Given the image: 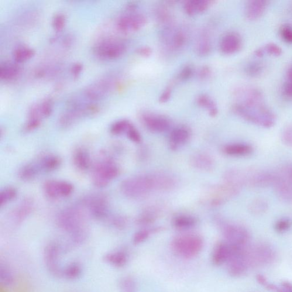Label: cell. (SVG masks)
Segmentation results:
<instances>
[{
	"mask_svg": "<svg viewBox=\"0 0 292 292\" xmlns=\"http://www.w3.org/2000/svg\"><path fill=\"white\" fill-rule=\"evenodd\" d=\"M288 80L292 81V65L291 67L288 69L287 73Z\"/></svg>",
	"mask_w": 292,
	"mask_h": 292,
	"instance_id": "6125c7cd",
	"label": "cell"
},
{
	"mask_svg": "<svg viewBox=\"0 0 292 292\" xmlns=\"http://www.w3.org/2000/svg\"><path fill=\"white\" fill-rule=\"evenodd\" d=\"M281 36L286 42L292 44V26L284 25L281 29Z\"/></svg>",
	"mask_w": 292,
	"mask_h": 292,
	"instance_id": "681fc988",
	"label": "cell"
},
{
	"mask_svg": "<svg viewBox=\"0 0 292 292\" xmlns=\"http://www.w3.org/2000/svg\"><path fill=\"white\" fill-rule=\"evenodd\" d=\"M159 213V209L157 208H148L137 219V223L140 225H149L156 221Z\"/></svg>",
	"mask_w": 292,
	"mask_h": 292,
	"instance_id": "1f68e13d",
	"label": "cell"
},
{
	"mask_svg": "<svg viewBox=\"0 0 292 292\" xmlns=\"http://www.w3.org/2000/svg\"><path fill=\"white\" fill-rule=\"evenodd\" d=\"M191 133L186 126H178L172 130L169 135V145L171 149L177 150L190 139Z\"/></svg>",
	"mask_w": 292,
	"mask_h": 292,
	"instance_id": "d6986e66",
	"label": "cell"
},
{
	"mask_svg": "<svg viewBox=\"0 0 292 292\" xmlns=\"http://www.w3.org/2000/svg\"><path fill=\"white\" fill-rule=\"evenodd\" d=\"M66 17L63 13L56 14L52 20V26L53 28L59 32L63 29L66 23Z\"/></svg>",
	"mask_w": 292,
	"mask_h": 292,
	"instance_id": "f6af8a7d",
	"label": "cell"
},
{
	"mask_svg": "<svg viewBox=\"0 0 292 292\" xmlns=\"http://www.w3.org/2000/svg\"><path fill=\"white\" fill-rule=\"evenodd\" d=\"M34 207V202L32 198L24 199L18 205L13 214L14 221L16 225H20L28 217Z\"/></svg>",
	"mask_w": 292,
	"mask_h": 292,
	"instance_id": "603a6c76",
	"label": "cell"
},
{
	"mask_svg": "<svg viewBox=\"0 0 292 292\" xmlns=\"http://www.w3.org/2000/svg\"><path fill=\"white\" fill-rule=\"evenodd\" d=\"M212 45L211 41L207 38H202L198 44L197 51L199 56L204 57L211 53Z\"/></svg>",
	"mask_w": 292,
	"mask_h": 292,
	"instance_id": "b9f144b4",
	"label": "cell"
},
{
	"mask_svg": "<svg viewBox=\"0 0 292 292\" xmlns=\"http://www.w3.org/2000/svg\"><path fill=\"white\" fill-rule=\"evenodd\" d=\"M187 37L183 31L177 30L171 34L170 41L171 46L175 50L181 49L187 42Z\"/></svg>",
	"mask_w": 292,
	"mask_h": 292,
	"instance_id": "e575fe53",
	"label": "cell"
},
{
	"mask_svg": "<svg viewBox=\"0 0 292 292\" xmlns=\"http://www.w3.org/2000/svg\"><path fill=\"white\" fill-rule=\"evenodd\" d=\"M85 218V212L81 206L65 208L57 216L58 226L69 234L71 242L75 245H81L87 238Z\"/></svg>",
	"mask_w": 292,
	"mask_h": 292,
	"instance_id": "7a4b0ae2",
	"label": "cell"
},
{
	"mask_svg": "<svg viewBox=\"0 0 292 292\" xmlns=\"http://www.w3.org/2000/svg\"><path fill=\"white\" fill-rule=\"evenodd\" d=\"M223 235L226 243L234 246L247 247L250 239L248 230L236 225H225L223 228Z\"/></svg>",
	"mask_w": 292,
	"mask_h": 292,
	"instance_id": "7c38bea8",
	"label": "cell"
},
{
	"mask_svg": "<svg viewBox=\"0 0 292 292\" xmlns=\"http://www.w3.org/2000/svg\"><path fill=\"white\" fill-rule=\"evenodd\" d=\"M82 267L80 264L73 262L65 267L63 277L68 280L77 279L81 276Z\"/></svg>",
	"mask_w": 292,
	"mask_h": 292,
	"instance_id": "836d02e7",
	"label": "cell"
},
{
	"mask_svg": "<svg viewBox=\"0 0 292 292\" xmlns=\"http://www.w3.org/2000/svg\"><path fill=\"white\" fill-rule=\"evenodd\" d=\"M43 173L39 159L23 165L19 171V177L23 181L34 180L40 174Z\"/></svg>",
	"mask_w": 292,
	"mask_h": 292,
	"instance_id": "44dd1931",
	"label": "cell"
},
{
	"mask_svg": "<svg viewBox=\"0 0 292 292\" xmlns=\"http://www.w3.org/2000/svg\"><path fill=\"white\" fill-rule=\"evenodd\" d=\"M173 225L178 229L188 230L197 225V221L194 216L189 215H180L173 219Z\"/></svg>",
	"mask_w": 292,
	"mask_h": 292,
	"instance_id": "4dcf8cb0",
	"label": "cell"
},
{
	"mask_svg": "<svg viewBox=\"0 0 292 292\" xmlns=\"http://www.w3.org/2000/svg\"><path fill=\"white\" fill-rule=\"evenodd\" d=\"M43 190L48 198L56 200L69 197L73 192L74 187L67 181L49 180L45 182Z\"/></svg>",
	"mask_w": 292,
	"mask_h": 292,
	"instance_id": "4fadbf2b",
	"label": "cell"
},
{
	"mask_svg": "<svg viewBox=\"0 0 292 292\" xmlns=\"http://www.w3.org/2000/svg\"><path fill=\"white\" fill-rule=\"evenodd\" d=\"M242 40L238 34L229 33L222 37L220 43V49L222 53L231 55L238 52L241 49Z\"/></svg>",
	"mask_w": 292,
	"mask_h": 292,
	"instance_id": "e0dca14e",
	"label": "cell"
},
{
	"mask_svg": "<svg viewBox=\"0 0 292 292\" xmlns=\"http://www.w3.org/2000/svg\"><path fill=\"white\" fill-rule=\"evenodd\" d=\"M256 280L257 282L265 287L268 283H269V281H267L266 278L261 274H257L256 276Z\"/></svg>",
	"mask_w": 292,
	"mask_h": 292,
	"instance_id": "94428289",
	"label": "cell"
},
{
	"mask_svg": "<svg viewBox=\"0 0 292 292\" xmlns=\"http://www.w3.org/2000/svg\"><path fill=\"white\" fill-rule=\"evenodd\" d=\"M132 123L129 120L120 119L113 123L110 128V132L114 135H120L126 134Z\"/></svg>",
	"mask_w": 292,
	"mask_h": 292,
	"instance_id": "d590c367",
	"label": "cell"
},
{
	"mask_svg": "<svg viewBox=\"0 0 292 292\" xmlns=\"http://www.w3.org/2000/svg\"><path fill=\"white\" fill-rule=\"evenodd\" d=\"M98 111V106L91 103L88 104L75 103L70 109L61 115L58 119V126L62 129L69 128L82 119L97 114Z\"/></svg>",
	"mask_w": 292,
	"mask_h": 292,
	"instance_id": "8992f818",
	"label": "cell"
},
{
	"mask_svg": "<svg viewBox=\"0 0 292 292\" xmlns=\"http://www.w3.org/2000/svg\"><path fill=\"white\" fill-rule=\"evenodd\" d=\"M110 223L114 226V227L118 229H122L125 227L126 222L125 219L122 217V216H113L110 219Z\"/></svg>",
	"mask_w": 292,
	"mask_h": 292,
	"instance_id": "f907efd6",
	"label": "cell"
},
{
	"mask_svg": "<svg viewBox=\"0 0 292 292\" xmlns=\"http://www.w3.org/2000/svg\"><path fill=\"white\" fill-rule=\"evenodd\" d=\"M0 278L2 284L5 286H10L14 283V276L12 270L5 264H1L0 267Z\"/></svg>",
	"mask_w": 292,
	"mask_h": 292,
	"instance_id": "f35d334b",
	"label": "cell"
},
{
	"mask_svg": "<svg viewBox=\"0 0 292 292\" xmlns=\"http://www.w3.org/2000/svg\"><path fill=\"white\" fill-rule=\"evenodd\" d=\"M119 168L112 157L103 156L96 161L92 167V183L98 188H104L118 176Z\"/></svg>",
	"mask_w": 292,
	"mask_h": 292,
	"instance_id": "5b68a950",
	"label": "cell"
},
{
	"mask_svg": "<svg viewBox=\"0 0 292 292\" xmlns=\"http://www.w3.org/2000/svg\"><path fill=\"white\" fill-rule=\"evenodd\" d=\"M137 53L142 57H148L151 56L152 54V50H151L150 47L148 46H142L136 50Z\"/></svg>",
	"mask_w": 292,
	"mask_h": 292,
	"instance_id": "6f0895ef",
	"label": "cell"
},
{
	"mask_svg": "<svg viewBox=\"0 0 292 292\" xmlns=\"http://www.w3.org/2000/svg\"><path fill=\"white\" fill-rule=\"evenodd\" d=\"M83 70V65L81 63H75L71 67V73L75 78L78 77Z\"/></svg>",
	"mask_w": 292,
	"mask_h": 292,
	"instance_id": "11a10c76",
	"label": "cell"
},
{
	"mask_svg": "<svg viewBox=\"0 0 292 292\" xmlns=\"http://www.w3.org/2000/svg\"><path fill=\"white\" fill-rule=\"evenodd\" d=\"M203 239L195 233H187L175 237L171 242V248L175 255L184 259H191L202 252Z\"/></svg>",
	"mask_w": 292,
	"mask_h": 292,
	"instance_id": "277c9868",
	"label": "cell"
},
{
	"mask_svg": "<svg viewBox=\"0 0 292 292\" xmlns=\"http://www.w3.org/2000/svg\"><path fill=\"white\" fill-rule=\"evenodd\" d=\"M121 190L126 197L136 199L150 192L160 191L159 174L138 175L126 179L121 184Z\"/></svg>",
	"mask_w": 292,
	"mask_h": 292,
	"instance_id": "3957f363",
	"label": "cell"
},
{
	"mask_svg": "<svg viewBox=\"0 0 292 292\" xmlns=\"http://www.w3.org/2000/svg\"><path fill=\"white\" fill-rule=\"evenodd\" d=\"M39 160L44 173L56 171L60 167L61 164L60 157L54 155H48L41 157Z\"/></svg>",
	"mask_w": 292,
	"mask_h": 292,
	"instance_id": "f546056e",
	"label": "cell"
},
{
	"mask_svg": "<svg viewBox=\"0 0 292 292\" xmlns=\"http://www.w3.org/2000/svg\"><path fill=\"white\" fill-rule=\"evenodd\" d=\"M269 207V203L265 199L259 198L255 199L251 202L249 208L253 214L259 215L266 212Z\"/></svg>",
	"mask_w": 292,
	"mask_h": 292,
	"instance_id": "74e56055",
	"label": "cell"
},
{
	"mask_svg": "<svg viewBox=\"0 0 292 292\" xmlns=\"http://www.w3.org/2000/svg\"><path fill=\"white\" fill-rule=\"evenodd\" d=\"M73 163L78 170L87 171L91 166L90 153L84 148H78L73 154Z\"/></svg>",
	"mask_w": 292,
	"mask_h": 292,
	"instance_id": "484cf974",
	"label": "cell"
},
{
	"mask_svg": "<svg viewBox=\"0 0 292 292\" xmlns=\"http://www.w3.org/2000/svg\"><path fill=\"white\" fill-rule=\"evenodd\" d=\"M129 260V254L124 249H118L106 254L105 256V262L111 266L121 268L128 264Z\"/></svg>",
	"mask_w": 292,
	"mask_h": 292,
	"instance_id": "4316f807",
	"label": "cell"
},
{
	"mask_svg": "<svg viewBox=\"0 0 292 292\" xmlns=\"http://www.w3.org/2000/svg\"><path fill=\"white\" fill-rule=\"evenodd\" d=\"M197 102L199 106L207 110L209 114L211 116H215L218 114V110L217 106H216L215 102L208 95L205 94L199 95L197 99Z\"/></svg>",
	"mask_w": 292,
	"mask_h": 292,
	"instance_id": "d6a6232c",
	"label": "cell"
},
{
	"mask_svg": "<svg viewBox=\"0 0 292 292\" xmlns=\"http://www.w3.org/2000/svg\"><path fill=\"white\" fill-rule=\"evenodd\" d=\"M267 2L263 1H249L246 5V15L249 20L258 19L264 13L267 8Z\"/></svg>",
	"mask_w": 292,
	"mask_h": 292,
	"instance_id": "f1b7e54d",
	"label": "cell"
},
{
	"mask_svg": "<svg viewBox=\"0 0 292 292\" xmlns=\"http://www.w3.org/2000/svg\"><path fill=\"white\" fill-rule=\"evenodd\" d=\"M35 55V50L25 45H19L14 49L13 59L15 63L20 64L29 60Z\"/></svg>",
	"mask_w": 292,
	"mask_h": 292,
	"instance_id": "83f0119b",
	"label": "cell"
},
{
	"mask_svg": "<svg viewBox=\"0 0 292 292\" xmlns=\"http://www.w3.org/2000/svg\"><path fill=\"white\" fill-rule=\"evenodd\" d=\"M119 288L121 292H136L137 283L133 277L126 276L122 278L120 281Z\"/></svg>",
	"mask_w": 292,
	"mask_h": 292,
	"instance_id": "ab89813d",
	"label": "cell"
},
{
	"mask_svg": "<svg viewBox=\"0 0 292 292\" xmlns=\"http://www.w3.org/2000/svg\"><path fill=\"white\" fill-rule=\"evenodd\" d=\"M39 109L41 116L43 119L49 117L52 114L53 102L51 99L46 98L40 103Z\"/></svg>",
	"mask_w": 292,
	"mask_h": 292,
	"instance_id": "7bdbcfd3",
	"label": "cell"
},
{
	"mask_svg": "<svg viewBox=\"0 0 292 292\" xmlns=\"http://www.w3.org/2000/svg\"><path fill=\"white\" fill-rule=\"evenodd\" d=\"M126 50V45L123 41L106 39L96 44L93 51L96 57L99 59L112 60L122 56Z\"/></svg>",
	"mask_w": 292,
	"mask_h": 292,
	"instance_id": "ba28073f",
	"label": "cell"
},
{
	"mask_svg": "<svg viewBox=\"0 0 292 292\" xmlns=\"http://www.w3.org/2000/svg\"><path fill=\"white\" fill-rule=\"evenodd\" d=\"M143 125L149 131L154 133H162L169 130L171 122L166 116L154 114L153 113H144L141 116Z\"/></svg>",
	"mask_w": 292,
	"mask_h": 292,
	"instance_id": "9a60e30c",
	"label": "cell"
},
{
	"mask_svg": "<svg viewBox=\"0 0 292 292\" xmlns=\"http://www.w3.org/2000/svg\"><path fill=\"white\" fill-rule=\"evenodd\" d=\"M232 246L226 242L218 243L213 249L211 261L214 265L221 266L227 263L232 255Z\"/></svg>",
	"mask_w": 292,
	"mask_h": 292,
	"instance_id": "ac0fdd59",
	"label": "cell"
},
{
	"mask_svg": "<svg viewBox=\"0 0 292 292\" xmlns=\"http://www.w3.org/2000/svg\"><path fill=\"white\" fill-rule=\"evenodd\" d=\"M242 92V99L233 107L236 114L246 121L264 128H270L276 122L275 115L264 105L259 91L249 89Z\"/></svg>",
	"mask_w": 292,
	"mask_h": 292,
	"instance_id": "6da1fadb",
	"label": "cell"
},
{
	"mask_svg": "<svg viewBox=\"0 0 292 292\" xmlns=\"http://www.w3.org/2000/svg\"><path fill=\"white\" fill-rule=\"evenodd\" d=\"M266 51H267L268 53H270L273 55H279L281 53V50L279 46L274 44H270L269 45L265 47Z\"/></svg>",
	"mask_w": 292,
	"mask_h": 292,
	"instance_id": "9f6ffc18",
	"label": "cell"
},
{
	"mask_svg": "<svg viewBox=\"0 0 292 292\" xmlns=\"http://www.w3.org/2000/svg\"><path fill=\"white\" fill-rule=\"evenodd\" d=\"M172 94V90L170 87H168L161 92L160 95L159 101L161 104H164L170 100Z\"/></svg>",
	"mask_w": 292,
	"mask_h": 292,
	"instance_id": "db71d44e",
	"label": "cell"
},
{
	"mask_svg": "<svg viewBox=\"0 0 292 292\" xmlns=\"http://www.w3.org/2000/svg\"><path fill=\"white\" fill-rule=\"evenodd\" d=\"M22 73L20 64L12 62H3L0 65V78L4 81L16 80Z\"/></svg>",
	"mask_w": 292,
	"mask_h": 292,
	"instance_id": "7402d4cb",
	"label": "cell"
},
{
	"mask_svg": "<svg viewBox=\"0 0 292 292\" xmlns=\"http://www.w3.org/2000/svg\"><path fill=\"white\" fill-rule=\"evenodd\" d=\"M194 70L191 65H186L182 68L180 73H179L178 78L181 81H187L193 76Z\"/></svg>",
	"mask_w": 292,
	"mask_h": 292,
	"instance_id": "bcb514c9",
	"label": "cell"
},
{
	"mask_svg": "<svg viewBox=\"0 0 292 292\" xmlns=\"http://www.w3.org/2000/svg\"><path fill=\"white\" fill-rule=\"evenodd\" d=\"M192 166L197 169L209 171L214 167L215 162L213 158L209 155L205 153H198L194 155L191 157Z\"/></svg>",
	"mask_w": 292,
	"mask_h": 292,
	"instance_id": "d4e9b609",
	"label": "cell"
},
{
	"mask_svg": "<svg viewBox=\"0 0 292 292\" xmlns=\"http://www.w3.org/2000/svg\"><path fill=\"white\" fill-rule=\"evenodd\" d=\"M82 206L87 209L92 218L97 220L108 218L109 205L108 199L102 195L90 196L84 199Z\"/></svg>",
	"mask_w": 292,
	"mask_h": 292,
	"instance_id": "30bf717a",
	"label": "cell"
},
{
	"mask_svg": "<svg viewBox=\"0 0 292 292\" xmlns=\"http://www.w3.org/2000/svg\"><path fill=\"white\" fill-rule=\"evenodd\" d=\"M112 82L104 79L89 86L84 91L85 97L89 101H96L104 98L112 90Z\"/></svg>",
	"mask_w": 292,
	"mask_h": 292,
	"instance_id": "2e32d148",
	"label": "cell"
},
{
	"mask_svg": "<svg viewBox=\"0 0 292 292\" xmlns=\"http://www.w3.org/2000/svg\"><path fill=\"white\" fill-rule=\"evenodd\" d=\"M41 123V121L39 119H27V121L23 125L22 132L24 133H29L34 131L39 128Z\"/></svg>",
	"mask_w": 292,
	"mask_h": 292,
	"instance_id": "7dc6e473",
	"label": "cell"
},
{
	"mask_svg": "<svg viewBox=\"0 0 292 292\" xmlns=\"http://www.w3.org/2000/svg\"><path fill=\"white\" fill-rule=\"evenodd\" d=\"M211 5L207 0H189L184 3V10L189 16H195L207 11Z\"/></svg>",
	"mask_w": 292,
	"mask_h": 292,
	"instance_id": "cb8c5ba5",
	"label": "cell"
},
{
	"mask_svg": "<svg viewBox=\"0 0 292 292\" xmlns=\"http://www.w3.org/2000/svg\"><path fill=\"white\" fill-rule=\"evenodd\" d=\"M18 192L15 188L13 187H6L2 189L0 192V207L8 204L12 202L17 197Z\"/></svg>",
	"mask_w": 292,
	"mask_h": 292,
	"instance_id": "8d00e7d4",
	"label": "cell"
},
{
	"mask_svg": "<svg viewBox=\"0 0 292 292\" xmlns=\"http://www.w3.org/2000/svg\"><path fill=\"white\" fill-rule=\"evenodd\" d=\"M157 231V228L140 230V231L136 232L135 235H134L133 239V243L135 245H138L145 242L153 232H156Z\"/></svg>",
	"mask_w": 292,
	"mask_h": 292,
	"instance_id": "60d3db41",
	"label": "cell"
},
{
	"mask_svg": "<svg viewBox=\"0 0 292 292\" xmlns=\"http://www.w3.org/2000/svg\"><path fill=\"white\" fill-rule=\"evenodd\" d=\"M292 225V222L290 219L281 218L274 225V229L277 232L283 233L289 230Z\"/></svg>",
	"mask_w": 292,
	"mask_h": 292,
	"instance_id": "ee69618b",
	"label": "cell"
},
{
	"mask_svg": "<svg viewBox=\"0 0 292 292\" xmlns=\"http://www.w3.org/2000/svg\"><path fill=\"white\" fill-rule=\"evenodd\" d=\"M272 186L284 202H292V164H287L274 172Z\"/></svg>",
	"mask_w": 292,
	"mask_h": 292,
	"instance_id": "52a82bcc",
	"label": "cell"
},
{
	"mask_svg": "<svg viewBox=\"0 0 292 292\" xmlns=\"http://www.w3.org/2000/svg\"><path fill=\"white\" fill-rule=\"evenodd\" d=\"M146 22V18L142 14L136 13L135 10H128L119 17L116 26L122 33L135 32L142 29Z\"/></svg>",
	"mask_w": 292,
	"mask_h": 292,
	"instance_id": "8fae6325",
	"label": "cell"
},
{
	"mask_svg": "<svg viewBox=\"0 0 292 292\" xmlns=\"http://www.w3.org/2000/svg\"><path fill=\"white\" fill-rule=\"evenodd\" d=\"M211 68L208 67L204 66L202 67L200 70H199L198 76L199 79L202 80H207L211 75Z\"/></svg>",
	"mask_w": 292,
	"mask_h": 292,
	"instance_id": "f5cc1de1",
	"label": "cell"
},
{
	"mask_svg": "<svg viewBox=\"0 0 292 292\" xmlns=\"http://www.w3.org/2000/svg\"><path fill=\"white\" fill-rule=\"evenodd\" d=\"M67 249L61 243L51 242L48 245L45 250V260L48 270L55 276L62 277L64 268L61 266L60 257Z\"/></svg>",
	"mask_w": 292,
	"mask_h": 292,
	"instance_id": "9c48e42d",
	"label": "cell"
},
{
	"mask_svg": "<svg viewBox=\"0 0 292 292\" xmlns=\"http://www.w3.org/2000/svg\"><path fill=\"white\" fill-rule=\"evenodd\" d=\"M282 139L285 144L292 147V125L287 127L283 130Z\"/></svg>",
	"mask_w": 292,
	"mask_h": 292,
	"instance_id": "816d5d0a",
	"label": "cell"
},
{
	"mask_svg": "<svg viewBox=\"0 0 292 292\" xmlns=\"http://www.w3.org/2000/svg\"><path fill=\"white\" fill-rule=\"evenodd\" d=\"M280 292H292V284L289 282H284L281 285Z\"/></svg>",
	"mask_w": 292,
	"mask_h": 292,
	"instance_id": "91938a15",
	"label": "cell"
},
{
	"mask_svg": "<svg viewBox=\"0 0 292 292\" xmlns=\"http://www.w3.org/2000/svg\"><path fill=\"white\" fill-rule=\"evenodd\" d=\"M223 152L230 157H246L250 156L254 152V148L247 143H232L223 147Z\"/></svg>",
	"mask_w": 292,
	"mask_h": 292,
	"instance_id": "ffe728a7",
	"label": "cell"
},
{
	"mask_svg": "<svg viewBox=\"0 0 292 292\" xmlns=\"http://www.w3.org/2000/svg\"><path fill=\"white\" fill-rule=\"evenodd\" d=\"M128 138L132 141L139 143L141 141V136L135 126L132 124L126 134Z\"/></svg>",
	"mask_w": 292,
	"mask_h": 292,
	"instance_id": "c3c4849f",
	"label": "cell"
},
{
	"mask_svg": "<svg viewBox=\"0 0 292 292\" xmlns=\"http://www.w3.org/2000/svg\"><path fill=\"white\" fill-rule=\"evenodd\" d=\"M285 95L288 97L292 98V81L287 80L284 87Z\"/></svg>",
	"mask_w": 292,
	"mask_h": 292,
	"instance_id": "680465c9",
	"label": "cell"
},
{
	"mask_svg": "<svg viewBox=\"0 0 292 292\" xmlns=\"http://www.w3.org/2000/svg\"><path fill=\"white\" fill-rule=\"evenodd\" d=\"M247 256L250 266L253 263L268 264L275 259V253L270 247L261 244L252 249H247Z\"/></svg>",
	"mask_w": 292,
	"mask_h": 292,
	"instance_id": "5bb4252c",
	"label": "cell"
}]
</instances>
